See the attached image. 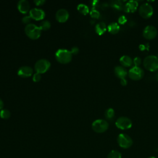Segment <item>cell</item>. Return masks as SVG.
<instances>
[{
  "instance_id": "cell-1",
  "label": "cell",
  "mask_w": 158,
  "mask_h": 158,
  "mask_svg": "<svg viewBox=\"0 0 158 158\" xmlns=\"http://www.w3.org/2000/svg\"><path fill=\"white\" fill-rule=\"evenodd\" d=\"M56 60L61 64L70 62L72 58V54L70 51L66 49H59L55 53Z\"/></svg>"
},
{
  "instance_id": "cell-2",
  "label": "cell",
  "mask_w": 158,
  "mask_h": 158,
  "mask_svg": "<svg viewBox=\"0 0 158 158\" xmlns=\"http://www.w3.org/2000/svg\"><path fill=\"white\" fill-rule=\"evenodd\" d=\"M144 67L150 71L155 72L158 69V57L154 55L146 56L143 60Z\"/></svg>"
},
{
  "instance_id": "cell-3",
  "label": "cell",
  "mask_w": 158,
  "mask_h": 158,
  "mask_svg": "<svg viewBox=\"0 0 158 158\" xmlns=\"http://www.w3.org/2000/svg\"><path fill=\"white\" fill-rule=\"evenodd\" d=\"M25 32L27 36L31 40L38 39L41 33V30L40 27L36 26L34 23H29L26 25L25 27Z\"/></svg>"
},
{
  "instance_id": "cell-4",
  "label": "cell",
  "mask_w": 158,
  "mask_h": 158,
  "mask_svg": "<svg viewBox=\"0 0 158 158\" xmlns=\"http://www.w3.org/2000/svg\"><path fill=\"white\" fill-rule=\"evenodd\" d=\"M92 129L96 133H101L105 132L109 128L108 122L103 119L94 120L91 125Z\"/></svg>"
},
{
  "instance_id": "cell-5",
  "label": "cell",
  "mask_w": 158,
  "mask_h": 158,
  "mask_svg": "<svg viewBox=\"0 0 158 158\" xmlns=\"http://www.w3.org/2000/svg\"><path fill=\"white\" fill-rule=\"evenodd\" d=\"M138 12L140 16L143 19H149L153 14V7L150 4L145 2L139 6Z\"/></svg>"
},
{
  "instance_id": "cell-6",
  "label": "cell",
  "mask_w": 158,
  "mask_h": 158,
  "mask_svg": "<svg viewBox=\"0 0 158 158\" xmlns=\"http://www.w3.org/2000/svg\"><path fill=\"white\" fill-rule=\"evenodd\" d=\"M50 62L45 59H41L38 60L35 64V70L36 73H44L47 72L50 68Z\"/></svg>"
},
{
  "instance_id": "cell-7",
  "label": "cell",
  "mask_w": 158,
  "mask_h": 158,
  "mask_svg": "<svg viewBox=\"0 0 158 158\" xmlns=\"http://www.w3.org/2000/svg\"><path fill=\"white\" fill-rule=\"evenodd\" d=\"M117 143L118 145L124 149H127L131 147L133 144V140L127 134L120 133L117 137Z\"/></svg>"
},
{
  "instance_id": "cell-8",
  "label": "cell",
  "mask_w": 158,
  "mask_h": 158,
  "mask_svg": "<svg viewBox=\"0 0 158 158\" xmlns=\"http://www.w3.org/2000/svg\"><path fill=\"white\" fill-rule=\"evenodd\" d=\"M115 126L121 130H128L131 127L132 122L128 117H120L115 121Z\"/></svg>"
},
{
  "instance_id": "cell-9",
  "label": "cell",
  "mask_w": 158,
  "mask_h": 158,
  "mask_svg": "<svg viewBox=\"0 0 158 158\" xmlns=\"http://www.w3.org/2000/svg\"><path fill=\"white\" fill-rule=\"evenodd\" d=\"M128 74L130 79L137 81L141 80L143 77L144 71L141 67L134 66L129 70Z\"/></svg>"
},
{
  "instance_id": "cell-10",
  "label": "cell",
  "mask_w": 158,
  "mask_h": 158,
  "mask_svg": "<svg viewBox=\"0 0 158 158\" xmlns=\"http://www.w3.org/2000/svg\"><path fill=\"white\" fill-rule=\"evenodd\" d=\"M157 30L153 25L146 26L143 31V36L146 40H152L156 37Z\"/></svg>"
},
{
  "instance_id": "cell-11",
  "label": "cell",
  "mask_w": 158,
  "mask_h": 158,
  "mask_svg": "<svg viewBox=\"0 0 158 158\" xmlns=\"http://www.w3.org/2000/svg\"><path fill=\"white\" fill-rule=\"evenodd\" d=\"M29 13L31 18L35 20H43L45 17V12L41 9L33 8L30 10Z\"/></svg>"
},
{
  "instance_id": "cell-12",
  "label": "cell",
  "mask_w": 158,
  "mask_h": 158,
  "mask_svg": "<svg viewBox=\"0 0 158 158\" xmlns=\"http://www.w3.org/2000/svg\"><path fill=\"white\" fill-rule=\"evenodd\" d=\"M69 17V12L65 9H60L56 13V19L59 22H66Z\"/></svg>"
},
{
  "instance_id": "cell-13",
  "label": "cell",
  "mask_w": 158,
  "mask_h": 158,
  "mask_svg": "<svg viewBox=\"0 0 158 158\" xmlns=\"http://www.w3.org/2000/svg\"><path fill=\"white\" fill-rule=\"evenodd\" d=\"M33 74V69L31 67L29 66H22L20 67L18 71L17 75L22 78H27L29 77Z\"/></svg>"
},
{
  "instance_id": "cell-14",
  "label": "cell",
  "mask_w": 158,
  "mask_h": 158,
  "mask_svg": "<svg viewBox=\"0 0 158 158\" xmlns=\"http://www.w3.org/2000/svg\"><path fill=\"white\" fill-rule=\"evenodd\" d=\"M138 6V3L136 1L131 0L128 1L123 6V10L127 13L134 12L136 10Z\"/></svg>"
},
{
  "instance_id": "cell-15",
  "label": "cell",
  "mask_w": 158,
  "mask_h": 158,
  "mask_svg": "<svg viewBox=\"0 0 158 158\" xmlns=\"http://www.w3.org/2000/svg\"><path fill=\"white\" fill-rule=\"evenodd\" d=\"M30 4L27 0H20L17 3L18 10L22 14H27L30 10Z\"/></svg>"
},
{
  "instance_id": "cell-16",
  "label": "cell",
  "mask_w": 158,
  "mask_h": 158,
  "mask_svg": "<svg viewBox=\"0 0 158 158\" xmlns=\"http://www.w3.org/2000/svg\"><path fill=\"white\" fill-rule=\"evenodd\" d=\"M114 73L117 78L120 79H122V78H125L126 76L128 74V72L127 69L123 66L118 65L115 67L114 68Z\"/></svg>"
},
{
  "instance_id": "cell-17",
  "label": "cell",
  "mask_w": 158,
  "mask_h": 158,
  "mask_svg": "<svg viewBox=\"0 0 158 158\" xmlns=\"http://www.w3.org/2000/svg\"><path fill=\"white\" fill-rule=\"evenodd\" d=\"M120 63L123 67H129L132 65L133 64V60L132 59L127 55H123L120 57L119 59Z\"/></svg>"
},
{
  "instance_id": "cell-18",
  "label": "cell",
  "mask_w": 158,
  "mask_h": 158,
  "mask_svg": "<svg viewBox=\"0 0 158 158\" xmlns=\"http://www.w3.org/2000/svg\"><path fill=\"white\" fill-rule=\"evenodd\" d=\"M107 30L106 25L103 22H100L98 23L95 26V31L96 33L99 35H103Z\"/></svg>"
},
{
  "instance_id": "cell-19",
  "label": "cell",
  "mask_w": 158,
  "mask_h": 158,
  "mask_svg": "<svg viewBox=\"0 0 158 158\" xmlns=\"http://www.w3.org/2000/svg\"><path fill=\"white\" fill-rule=\"evenodd\" d=\"M107 30H108V31L110 33H111L112 35H115V34H117L119 31L120 26L116 22H111L107 26Z\"/></svg>"
},
{
  "instance_id": "cell-20",
  "label": "cell",
  "mask_w": 158,
  "mask_h": 158,
  "mask_svg": "<svg viewBox=\"0 0 158 158\" xmlns=\"http://www.w3.org/2000/svg\"><path fill=\"white\" fill-rule=\"evenodd\" d=\"M77 10L83 15H86L89 13V8L85 4H79L77 6Z\"/></svg>"
},
{
  "instance_id": "cell-21",
  "label": "cell",
  "mask_w": 158,
  "mask_h": 158,
  "mask_svg": "<svg viewBox=\"0 0 158 158\" xmlns=\"http://www.w3.org/2000/svg\"><path fill=\"white\" fill-rule=\"evenodd\" d=\"M110 5L113 8H114L117 10H120L122 9H123V3L120 1H118V0L117 1H113L111 2Z\"/></svg>"
},
{
  "instance_id": "cell-22",
  "label": "cell",
  "mask_w": 158,
  "mask_h": 158,
  "mask_svg": "<svg viewBox=\"0 0 158 158\" xmlns=\"http://www.w3.org/2000/svg\"><path fill=\"white\" fill-rule=\"evenodd\" d=\"M51 27V23L49 21L46 20H43L40 25V29L43 31H46L48 30Z\"/></svg>"
},
{
  "instance_id": "cell-23",
  "label": "cell",
  "mask_w": 158,
  "mask_h": 158,
  "mask_svg": "<svg viewBox=\"0 0 158 158\" xmlns=\"http://www.w3.org/2000/svg\"><path fill=\"white\" fill-rule=\"evenodd\" d=\"M114 114H115V111L112 108H108L106 111H105V117L107 119L110 120L112 119L114 117Z\"/></svg>"
},
{
  "instance_id": "cell-24",
  "label": "cell",
  "mask_w": 158,
  "mask_h": 158,
  "mask_svg": "<svg viewBox=\"0 0 158 158\" xmlns=\"http://www.w3.org/2000/svg\"><path fill=\"white\" fill-rule=\"evenodd\" d=\"M107 158H122V154L117 150H112L109 153Z\"/></svg>"
},
{
  "instance_id": "cell-25",
  "label": "cell",
  "mask_w": 158,
  "mask_h": 158,
  "mask_svg": "<svg viewBox=\"0 0 158 158\" xmlns=\"http://www.w3.org/2000/svg\"><path fill=\"white\" fill-rule=\"evenodd\" d=\"M0 117L4 119H8L10 117V112L7 109H2L0 111Z\"/></svg>"
},
{
  "instance_id": "cell-26",
  "label": "cell",
  "mask_w": 158,
  "mask_h": 158,
  "mask_svg": "<svg viewBox=\"0 0 158 158\" xmlns=\"http://www.w3.org/2000/svg\"><path fill=\"white\" fill-rule=\"evenodd\" d=\"M90 15L91 17H93L94 19H98L100 16V13L98 10L93 8L90 11Z\"/></svg>"
},
{
  "instance_id": "cell-27",
  "label": "cell",
  "mask_w": 158,
  "mask_h": 158,
  "mask_svg": "<svg viewBox=\"0 0 158 158\" xmlns=\"http://www.w3.org/2000/svg\"><path fill=\"white\" fill-rule=\"evenodd\" d=\"M133 64L135 67H139L141 64V59L139 57H135L133 60Z\"/></svg>"
},
{
  "instance_id": "cell-28",
  "label": "cell",
  "mask_w": 158,
  "mask_h": 158,
  "mask_svg": "<svg viewBox=\"0 0 158 158\" xmlns=\"http://www.w3.org/2000/svg\"><path fill=\"white\" fill-rule=\"evenodd\" d=\"M31 18L30 15H25L22 19V22L23 23L28 25V24L30 23V22L31 21Z\"/></svg>"
},
{
  "instance_id": "cell-29",
  "label": "cell",
  "mask_w": 158,
  "mask_h": 158,
  "mask_svg": "<svg viewBox=\"0 0 158 158\" xmlns=\"http://www.w3.org/2000/svg\"><path fill=\"white\" fill-rule=\"evenodd\" d=\"M127 20V18H126V17L125 15H121L118 19V23L119 24H122V25L125 24L126 23Z\"/></svg>"
},
{
  "instance_id": "cell-30",
  "label": "cell",
  "mask_w": 158,
  "mask_h": 158,
  "mask_svg": "<svg viewBox=\"0 0 158 158\" xmlns=\"http://www.w3.org/2000/svg\"><path fill=\"white\" fill-rule=\"evenodd\" d=\"M41 74L38 73H36L33 75V81L35 82L39 81L41 80Z\"/></svg>"
},
{
  "instance_id": "cell-31",
  "label": "cell",
  "mask_w": 158,
  "mask_h": 158,
  "mask_svg": "<svg viewBox=\"0 0 158 158\" xmlns=\"http://www.w3.org/2000/svg\"><path fill=\"white\" fill-rule=\"evenodd\" d=\"M71 52H72V54H75V55H76V54H77L78 53V51H79V49H78V47H77V46H74V47H73V48H72V49H71Z\"/></svg>"
},
{
  "instance_id": "cell-32",
  "label": "cell",
  "mask_w": 158,
  "mask_h": 158,
  "mask_svg": "<svg viewBox=\"0 0 158 158\" xmlns=\"http://www.w3.org/2000/svg\"><path fill=\"white\" fill-rule=\"evenodd\" d=\"M34 2L36 6H41L45 3L44 0H35Z\"/></svg>"
},
{
  "instance_id": "cell-33",
  "label": "cell",
  "mask_w": 158,
  "mask_h": 158,
  "mask_svg": "<svg viewBox=\"0 0 158 158\" xmlns=\"http://www.w3.org/2000/svg\"><path fill=\"white\" fill-rule=\"evenodd\" d=\"M120 84L122 85V86H126L127 84V81L125 78H122V79H120Z\"/></svg>"
},
{
  "instance_id": "cell-34",
  "label": "cell",
  "mask_w": 158,
  "mask_h": 158,
  "mask_svg": "<svg viewBox=\"0 0 158 158\" xmlns=\"http://www.w3.org/2000/svg\"><path fill=\"white\" fill-rule=\"evenodd\" d=\"M3 106H4V102L0 98V110L3 108Z\"/></svg>"
},
{
  "instance_id": "cell-35",
  "label": "cell",
  "mask_w": 158,
  "mask_h": 158,
  "mask_svg": "<svg viewBox=\"0 0 158 158\" xmlns=\"http://www.w3.org/2000/svg\"><path fill=\"white\" fill-rule=\"evenodd\" d=\"M156 80L158 81V72L156 73Z\"/></svg>"
},
{
  "instance_id": "cell-36",
  "label": "cell",
  "mask_w": 158,
  "mask_h": 158,
  "mask_svg": "<svg viewBox=\"0 0 158 158\" xmlns=\"http://www.w3.org/2000/svg\"><path fill=\"white\" fill-rule=\"evenodd\" d=\"M148 158H156V157H154V156H150V157H149Z\"/></svg>"
}]
</instances>
